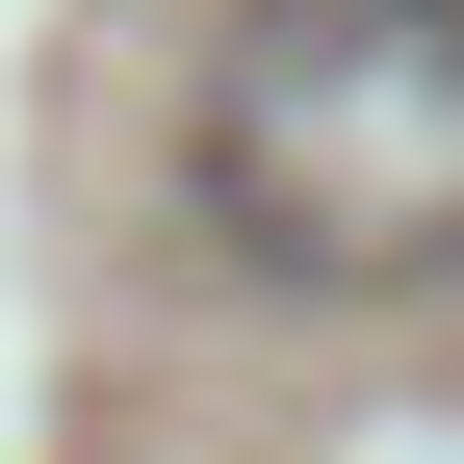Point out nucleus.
<instances>
[{
    "mask_svg": "<svg viewBox=\"0 0 464 464\" xmlns=\"http://www.w3.org/2000/svg\"><path fill=\"white\" fill-rule=\"evenodd\" d=\"M181 181L258 284H439L464 258V0H258L181 103Z\"/></svg>",
    "mask_w": 464,
    "mask_h": 464,
    "instance_id": "1",
    "label": "nucleus"
}]
</instances>
